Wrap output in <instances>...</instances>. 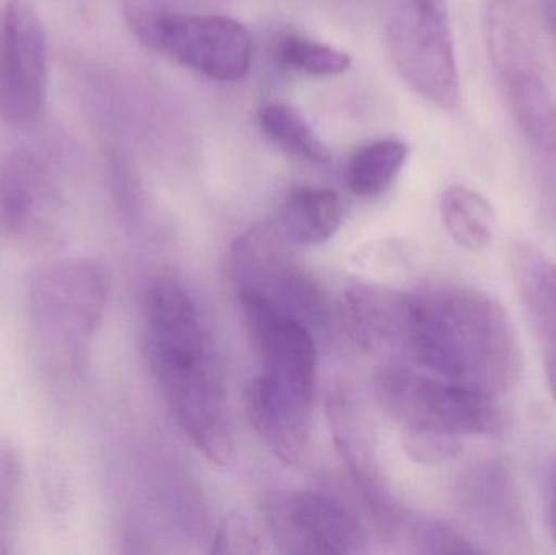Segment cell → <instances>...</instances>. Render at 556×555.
<instances>
[{
    "instance_id": "603a6c76",
    "label": "cell",
    "mask_w": 556,
    "mask_h": 555,
    "mask_svg": "<svg viewBox=\"0 0 556 555\" xmlns=\"http://www.w3.org/2000/svg\"><path fill=\"white\" fill-rule=\"evenodd\" d=\"M212 551L217 554H254L261 553V538L250 521L241 515L228 517L218 530Z\"/></svg>"
},
{
    "instance_id": "3957f363",
    "label": "cell",
    "mask_w": 556,
    "mask_h": 555,
    "mask_svg": "<svg viewBox=\"0 0 556 555\" xmlns=\"http://www.w3.org/2000/svg\"><path fill=\"white\" fill-rule=\"evenodd\" d=\"M238 300L263 364L247 390L248 417L278 459L300 465L309 450L316 400V338L260 297L240 293Z\"/></svg>"
},
{
    "instance_id": "ba28073f",
    "label": "cell",
    "mask_w": 556,
    "mask_h": 555,
    "mask_svg": "<svg viewBox=\"0 0 556 555\" xmlns=\"http://www.w3.org/2000/svg\"><path fill=\"white\" fill-rule=\"evenodd\" d=\"M283 241L276 224L250 228L228 251V277L237 295L260 297L316 335L329 325L326 295L316 280L285 253Z\"/></svg>"
},
{
    "instance_id": "9a60e30c",
    "label": "cell",
    "mask_w": 556,
    "mask_h": 555,
    "mask_svg": "<svg viewBox=\"0 0 556 555\" xmlns=\"http://www.w3.org/2000/svg\"><path fill=\"white\" fill-rule=\"evenodd\" d=\"M342 222L339 194L329 189L303 188L285 199L276 227L288 243L317 247L332 240Z\"/></svg>"
},
{
    "instance_id": "7a4b0ae2",
    "label": "cell",
    "mask_w": 556,
    "mask_h": 555,
    "mask_svg": "<svg viewBox=\"0 0 556 555\" xmlns=\"http://www.w3.org/2000/svg\"><path fill=\"white\" fill-rule=\"evenodd\" d=\"M399 355L427 374L493 396L515 387L522 371L508 313L486 293L451 283L405 293Z\"/></svg>"
},
{
    "instance_id": "30bf717a",
    "label": "cell",
    "mask_w": 556,
    "mask_h": 555,
    "mask_svg": "<svg viewBox=\"0 0 556 555\" xmlns=\"http://www.w3.org/2000/svg\"><path fill=\"white\" fill-rule=\"evenodd\" d=\"M61 192L48 165L29 150L0 159V224L13 237L52 247L61 240Z\"/></svg>"
},
{
    "instance_id": "2e32d148",
    "label": "cell",
    "mask_w": 556,
    "mask_h": 555,
    "mask_svg": "<svg viewBox=\"0 0 556 555\" xmlns=\"http://www.w3.org/2000/svg\"><path fill=\"white\" fill-rule=\"evenodd\" d=\"M441 218L453 241L470 251H482L495 237L492 204L480 192L453 186L441 199Z\"/></svg>"
},
{
    "instance_id": "52a82bcc",
    "label": "cell",
    "mask_w": 556,
    "mask_h": 555,
    "mask_svg": "<svg viewBox=\"0 0 556 555\" xmlns=\"http://www.w3.org/2000/svg\"><path fill=\"white\" fill-rule=\"evenodd\" d=\"M388 46L412 90L443 110L460 103L447 0H399L388 23Z\"/></svg>"
},
{
    "instance_id": "44dd1931",
    "label": "cell",
    "mask_w": 556,
    "mask_h": 555,
    "mask_svg": "<svg viewBox=\"0 0 556 555\" xmlns=\"http://www.w3.org/2000/svg\"><path fill=\"white\" fill-rule=\"evenodd\" d=\"M529 147L534 153L539 205L545 224L556 237V137Z\"/></svg>"
},
{
    "instance_id": "6da1fadb",
    "label": "cell",
    "mask_w": 556,
    "mask_h": 555,
    "mask_svg": "<svg viewBox=\"0 0 556 555\" xmlns=\"http://www.w3.org/2000/svg\"><path fill=\"white\" fill-rule=\"evenodd\" d=\"M147 352L173 416L217 466L235 459L224 370L191 290L172 274L150 280L143 299Z\"/></svg>"
},
{
    "instance_id": "d4e9b609",
    "label": "cell",
    "mask_w": 556,
    "mask_h": 555,
    "mask_svg": "<svg viewBox=\"0 0 556 555\" xmlns=\"http://www.w3.org/2000/svg\"><path fill=\"white\" fill-rule=\"evenodd\" d=\"M541 10L551 28L556 35V0H541Z\"/></svg>"
},
{
    "instance_id": "7c38bea8",
    "label": "cell",
    "mask_w": 556,
    "mask_h": 555,
    "mask_svg": "<svg viewBox=\"0 0 556 555\" xmlns=\"http://www.w3.org/2000/svg\"><path fill=\"white\" fill-rule=\"evenodd\" d=\"M459 497L467 517L486 537L502 544L525 540V515L518 489L502 463L486 459L472 466L460 481Z\"/></svg>"
},
{
    "instance_id": "5bb4252c",
    "label": "cell",
    "mask_w": 556,
    "mask_h": 555,
    "mask_svg": "<svg viewBox=\"0 0 556 555\" xmlns=\"http://www.w3.org/2000/svg\"><path fill=\"white\" fill-rule=\"evenodd\" d=\"M330 420H332L333 437L339 445L340 453L345 458L353 479L359 488L365 501L371 505L372 514L379 527L391 531L397 530L401 525V510L392 495L386 489L378 468L371 462L368 446L363 442L358 419H355L352 406L343 398H337L330 406Z\"/></svg>"
},
{
    "instance_id": "e0dca14e",
    "label": "cell",
    "mask_w": 556,
    "mask_h": 555,
    "mask_svg": "<svg viewBox=\"0 0 556 555\" xmlns=\"http://www.w3.org/2000/svg\"><path fill=\"white\" fill-rule=\"evenodd\" d=\"M408 147L402 140L382 139L362 147L350 160L346 182L363 199L384 194L407 162Z\"/></svg>"
},
{
    "instance_id": "5b68a950",
    "label": "cell",
    "mask_w": 556,
    "mask_h": 555,
    "mask_svg": "<svg viewBox=\"0 0 556 555\" xmlns=\"http://www.w3.org/2000/svg\"><path fill=\"white\" fill-rule=\"evenodd\" d=\"M126 18L147 48L217 81L247 78L253 38L238 20L208 13L176 12L130 0Z\"/></svg>"
},
{
    "instance_id": "cb8c5ba5",
    "label": "cell",
    "mask_w": 556,
    "mask_h": 555,
    "mask_svg": "<svg viewBox=\"0 0 556 555\" xmlns=\"http://www.w3.org/2000/svg\"><path fill=\"white\" fill-rule=\"evenodd\" d=\"M548 514H551L552 531L556 540V463L551 478V495H548Z\"/></svg>"
},
{
    "instance_id": "7402d4cb",
    "label": "cell",
    "mask_w": 556,
    "mask_h": 555,
    "mask_svg": "<svg viewBox=\"0 0 556 555\" xmlns=\"http://www.w3.org/2000/svg\"><path fill=\"white\" fill-rule=\"evenodd\" d=\"M20 484V463L15 452L0 446V547L5 544L12 524ZM2 553V550H0Z\"/></svg>"
},
{
    "instance_id": "8fae6325",
    "label": "cell",
    "mask_w": 556,
    "mask_h": 555,
    "mask_svg": "<svg viewBox=\"0 0 556 555\" xmlns=\"http://www.w3.org/2000/svg\"><path fill=\"white\" fill-rule=\"evenodd\" d=\"M267 521L274 540L288 554L355 553L363 541L356 518L339 502L314 492L278 497Z\"/></svg>"
},
{
    "instance_id": "ffe728a7",
    "label": "cell",
    "mask_w": 556,
    "mask_h": 555,
    "mask_svg": "<svg viewBox=\"0 0 556 555\" xmlns=\"http://www.w3.org/2000/svg\"><path fill=\"white\" fill-rule=\"evenodd\" d=\"M410 543L418 553L424 554H480L482 547L476 546L459 531L450 525L437 520H424L410 528Z\"/></svg>"
},
{
    "instance_id": "8992f818",
    "label": "cell",
    "mask_w": 556,
    "mask_h": 555,
    "mask_svg": "<svg viewBox=\"0 0 556 555\" xmlns=\"http://www.w3.org/2000/svg\"><path fill=\"white\" fill-rule=\"evenodd\" d=\"M106 302V276L91 260L49 264L29 286V315L41 341L75 367L85 361Z\"/></svg>"
},
{
    "instance_id": "4fadbf2b",
    "label": "cell",
    "mask_w": 556,
    "mask_h": 555,
    "mask_svg": "<svg viewBox=\"0 0 556 555\" xmlns=\"http://www.w3.org/2000/svg\"><path fill=\"white\" fill-rule=\"evenodd\" d=\"M513 267L556 401V264L535 248L522 244L513 254Z\"/></svg>"
},
{
    "instance_id": "ac0fdd59",
    "label": "cell",
    "mask_w": 556,
    "mask_h": 555,
    "mask_svg": "<svg viewBox=\"0 0 556 555\" xmlns=\"http://www.w3.org/2000/svg\"><path fill=\"white\" fill-rule=\"evenodd\" d=\"M260 121L264 134L287 155L316 165L329 162V147L291 104H267L261 111Z\"/></svg>"
},
{
    "instance_id": "277c9868",
    "label": "cell",
    "mask_w": 556,
    "mask_h": 555,
    "mask_svg": "<svg viewBox=\"0 0 556 555\" xmlns=\"http://www.w3.org/2000/svg\"><path fill=\"white\" fill-rule=\"evenodd\" d=\"M376 396L401 430L405 455L417 465L437 466L459 455L469 437L505 432V409L493 394L407 367H384Z\"/></svg>"
},
{
    "instance_id": "9c48e42d",
    "label": "cell",
    "mask_w": 556,
    "mask_h": 555,
    "mask_svg": "<svg viewBox=\"0 0 556 555\" xmlns=\"http://www.w3.org/2000/svg\"><path fill=\"white\" fill-rule=\"evenodd\" d=\"M48 39L31 0H9L0 29V117L29 126L48 97Z\"/></svg>"
},
{
    "instance_id": "d6986e66",
    "label": "cell",
    "mask_w": 556,
    "mask_h": 555,
    "mask_svg": "<svg viewBox=\"0 0 556 555\" xmlns=\"http://www.w3.org/2000/svg\"><path fill=\"white\" fill-rule=\"evenodd\" d=\"M276 58L283 67L313 77H333L349 71L352 65V59L342 49L314 41L296 33L278 39Z\"/></svg>"
}]
</instances>
